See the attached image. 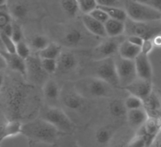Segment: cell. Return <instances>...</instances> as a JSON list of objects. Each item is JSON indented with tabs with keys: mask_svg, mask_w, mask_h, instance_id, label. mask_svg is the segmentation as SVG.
<instances>
[{
	"mask_svg": "<svg viewBox=\"0 0 161 147\" xmlns=\"http://www.w3.org/2000/svg\"><path fill=\"white\" fill-rule=\"evenodd\" d=\"M55 42L70 49L93 48L103 39L89 32L81 22L63 25L55 29L53 34Z\"/></svg>",
	"mask_w": 161,
	"mask_h": 147,
	"instance_id": "cell-1",
	"label": "cell"
},
{
	"mask_svg": "<svg viewBox=\"0 0 161 147\" xmlns=\"http://www.w3.org/2000/svg\"><path fill=\"white\" fill-rule=\"evenodd\" d=\"M113 86L96 76H87L77 80L74 88L86 99L109 97L113 92Z\"/></svg>",
	"mask_w": 161,
	"mask_h": 147,
	"instance_id": "cell-2",
	"label": "cell"
},
{
	"mask_svg": "<svg viewBox=\"0 0 161 147\" xmlns=\"http://www.w3.org/2000/svg\"><path fill=\"white\" fill-rule=\"evenodd\" d=\"M22 133L32 140L51 144L55 142L61 132L42 118L22 126Z\"/></svg>",
	"mask_w": 161,
	"mask_h": 147,
	"instance_id": "cell-3",
	"label": "cell"
},
{
	"mask_svg": "<svg viewBox=\"0 0 161 147\" xmlns=\"http://www.w3.org/2000/svg\"><path fill=\"white\" fill-rule=\"evenodd\" d=\"M125 10L128 18L136 22H151L161 19L159 11L138 0H125Z\"/></svg>",
	"mask_w": 161,
	"mask_h": 147,
	"instance_id": "cell-4",
	"label": "cell"
},
{
	"mask_svg": "<svg viewBox=\"0 0 161 147\" xmlns=\"http://www.w3.org/2000/svg\"><path fill=\"white\" fill-rule=\"evenodd\" d=\"M161 34V19L151 22H136L127 18L125 21V36L136 35L144 40L153 39Z\"/></svg>",
	"mask_w": 161,
	"mask_h": 147,
	"instance_id": "cell-5",
	"label": "cell"
},
{
	"mask_svg": "<svg viewBox=\"0 0 161 147\" xmlns=\"http://www.w3.org/2000/svg\"><path fill=\"white\" fill-rule=\"evenodd\" d=\"M42 118L52 124L61 133H71L74 130V124L62 109L50 107L43 112Z\"/></svg>",
	"mask_w": 161,
	"mask_h": 147,
	"instance_id": "cell-6",
	"label": "cell"
},
{
	"mask_svg": "<svg viewBox=\"0 0 161 147\" xmlns=\"http://www.w3.org/2000/svg\"><path fill=\"white\" fill-rule=\"evenodd\" d=\"M125 35L120 37H106L103 38L96 46L93 47V57L94 60H103L108 57H114L118 54L119 46L120 43L125 39Z\"/></svg>",
	"mask_w": 161,
	"mask_h": 147,
	"instance_id": "cell-7",
	"label": "cell"
},
{
	"mask_svg": "<svg viewBox=\"0 0 161 147\" xmlns=\"http://www.w3.org/2000/svg\"><path fill=\"white\" fill-rule=\"evenodd\" d=\"M94 76L113 87L119 85L118 77H117V69L115 64L114 57L103 59V60H95Z\"/></svg>",
	"mask_w": 161,
	"mask_h": 147,
	"instance_id": "cell-8",
	"label": "cell"
},
{
	"mask_svg": "<svg viewBox=\"0 0 161 147\" xmlns=\"http://www.w3.org/2000/svg\"><path fill=\"white\" fill-rule=\"evenodd\" d=\"M114 59L119 86L125 87L133 82L138 77L136 70L135 62L133 60L122 58L119 55L117 56H115Z\"/></svg>",
	"mask_w": 161,
	"mask_h": 147,
	"instance_id": "cell-9",
	"label": "cell"
},
{
	"mask_svg": "<svg viewBox=\"0 0 161 147\" xmlns=\"http://www.w3.org/2000/svg\"><path fill=\"white\" fill-rule=\"evenodd\" d=\"M26 78L34 84H43L48 80V74L45 72L39 56H30L26 60Z\"/></svg>",
	"mask_w": 161,
	"mask_h": 147,
	"instance_id": "cell-10",
	"label": "cell"
},
{
	"mask_svg": "<svg viewBox=\"0 0 161 147\" xmlns=\"http://www.w3.org/2000/svg\"><path fill=\"white\" fill-rule=\"evenodd\" d=\"M142 134L147 140V146L151 145L161 133V117L149 116L141 127Z\"/></svg>",
	"mask_w": 161,
	"mask_h": 147,
	"instance_id": "cell-11",
	"label": "cell"
},
{
	"mask_svg": "<svg viewBox=\"0 0 161 147\" xmlns=\"http://www.w3.org/2000/svg\"><path fill=\"white\" fill-rule=\"evenodd\" d=\"M124 88L130 95L136 96L142 100L145 99L153 91L152 81L143 80L139 77Z\"/></svg>",
	"mask_w": 161,
	"mask_h": 147,
	"instance_id": "cell-12",
	"label": "cell"
},
{
	"mask_svg": "<svg viewBox=\"0 0 161 147\" xmlns=\"http://www.w3.org/2000/svg\"><path fill=\"white\" fill-rule=\"evenodd\" d=\"M58 69L57 72L62 74L72 72L78 66V60L76 55L69 50H63L57 58Z\"/></svg>",
	"mask_w": 161,
	"mask_h": 147,
	"instance_id": "cell-13",
	"label": "cell"
},
{
	"mask_svg": "<svg viewBox=\"0 0 161 147\" xmlns=\"http://www.w3.org/2000/svg\"><path fill=\"white\" fill-rule=\"evenodd\" d=\"M137 76L139 78L152 81L153 80V67L149 60L148 55L141 52L134 60Z\"/></svg>",
	"mask_w": 161,
	"mask_h": 147,
	"instance_id": "cell-14",
	"label": "cell"
},
{
	"mask_svg": "<svg viewBox=\"0 0 161 147\" xmlns=\"http://www.w3.org/2000/svg\"><path fill=\"white\" fill-rule=\"evenodd\" d=\"M80 21L86 29L93 35L100 38H105L107 37L104 23L97 21L89 14H83Z\"/></svg>",
	"mask_w": 161,
	"mask_h": 147,
	"instance_id": "cell-15",
	"label": "cell"
},
{
	"mask_svg": "<svg viewBox=\"0 0 161 147\" xmlns=\"http://www.w3.org/2000/svg\"><path fill=\"white\" fill-rule=\"evenodd\" d=\"M0 53L3 55L5 58L6 62L8 68L12 69L13 71L19 72L22 76H26V60L22 58L21 56L16 53H8L7 51L0 52Z\"/></svg>",
	"mask_w": 161,
	"mask_h": 147,
	"instance_id": "cell-16",
	"label": "cell"
},
{
	"mask_svg": "<svg viewBox=\"0 0 161 147\" xmlns=\"http://www.w3.org/2000/svg\"><path fill=\"white\" fill-rule=\"evenodd\" d=\"M62 102L64 106L70 110H80L85 104V98L79 95L75 89L72 92L67 91L61 94Z\"/></svg>",
	"mask_w": 161,
	"mask_h": 147,
	"instance_id": "cell-17",
	"label": "cell"
},
{
	"mask_svg": "<svg viewBox=\"0 0 161 147\" xmlns=\"http://www.w3.org/2000/svg\"><path fill=\"white\" fill-rule=\"evenodd\" d=\"M143 106L149 116H160L161 97L154 91L143 100Z\"/></svg>",
	"mask_w": 161,
	"mask_h": 147,
	"instance_id": "cell-18",
	"label": "cell"
},
{
	"mask_svg": "<svg viewBox=\"0 0 161 147\" xmlns=\"http://www.w3.org/2000/svg\"><path fill=\"white\" fill-rule=\"evenodd\" d=\"M141 53V48L129 42L126 38L120 43L118 50V55L122 58L128 60H135L140 53Z\"/></svg>",
	"mask_w": 161,
	"mask_h": 147,
	"instance_id": "cell-19",
	"label": "cell"
},
{
	"mask_svg": "<svg viewBox=\"0 0 161 147\" xmlns=\"http://www.w3.org/2000/svg\"><path fill=\"white\" fill-rule=\"evenodd\" d=\"M107 37H120L125 35V22L117 19L108 18L104 23Z\"/></svg>",
	"mask_w": 161,
	"mask_h": 147,
	"instance_id": "cell-20",
	"label": "cell"
},
{
	"mask_svg": "<svg viewBox=\"0 0 161 147\" xmlns=\"http://www.w3.org/2000/svg\"><path fill=\"white\" fill-rule=\"evenodd\" d=\"M127 117L129 123L132 127L141 128L148 118V114L144 108H141L138 109L129 110L127 112Z\"/></svg>",
	"mask_w": 161,
	"mask_h": 147,
	"instance_id": "cell-21",
	"label": "cell"
},
{
	"mask_svg": "<svg viewBox=\"0 0 161 147\" xmlns=\"http://www.w3.org/2000/svg\"><path fill=\"white\" fill-rule=\"evenodd\" d=\"M45 98L50 102H57L61 96V91L58 84L54 81L47 80L42 86Z\"/></svg>",
	"mask_w": 161,
	"mask_h": 147,
	"instance_id": "cell-22",
	"label": "cell"
},
{
	"mask_svg": "<svg viewBox=\"0 0 161 147\" xmlns=\"http://www.w3.org/2000/svg\"><path fill=\"white\" fill-rule=\"evenodd\" d=\"M63 47L58 43L51 42L45 49L38 52V56L41 59H56L58 57L60 53H62Z\"/></svg>",
	"mask_w": 161,
	"mask_h": 147,
	"instance_id": "cell-23",
	"label": "cell"
},
{
	"mask_svg": "<svg viewBox=\"0 0 161 147\" xmlns=\"http://www.w3.org/2000/svg\"><path fill=\"white\" fill-rule=\"evenodd\" d=\"M50 43V41L48 37L42 34H35L30 40L29 45L31 49L40 52L46 48Z\"/></svg>",
	"mask_w": 161,
	"mask_h": 147,
	"instance_id": "cell-24",
	"label": "cell"
},
{
	"mask_svg": "<svg viewBox=\"0 0 161 147\" xmlns=\"http://www.w3.org/2000/svg\"><path fill=\"white\" fill-rule=\"evenodd\" d=\"M99 7V6H98ZM105 10L107 14L108 15L109 18L117 19V20H120L125 22L128 18L127 13L125 11V9L120 8V7H100Z\"/></svg>",
	"mask_w": 161,
	"mask_h": 147,
	"instance_id": "cell-25",
	"label": "cell"
},
{
	"mask_svg": "<svg viewBox=\"0 0 161 147\" xmlns=\"http://www.w3.org/2000/svg\"><path fill=\"white\" fill-rule=\"evenodd\" d=\"M109 111L114 117H121L127 115L128 110L124 102L119 99H114L109 104Z\"/></svg>",
	"mask_w": 161,
	"mask_h": 147,
	"instance_id": "cell-26",
	"label": "cell"
},
{
	"mask_svg": "<svg viewBox=\"0 0 161 147\" xmlns=\"http://www.w3.org/2000/svg\"><path fill=\"white\" fill-rule=\"evenodd\" d=\"M61 5L67 15L75 17L79 10L77 0H61Z\"/></svg>",
	"mask_w": 161,
	"mask_h": 147,
	"instance_id": "cell-27",
	"label": "cell"
},
{
	"mask_svg": "<svg viewBox=\"0 0 161 147\" xmlns=\"http://www.w3.org/2000/svg\"><path fill=\"white\" fill-rule=\"evenodd\" d=\"M22 125L18 121H11L6 124L5 130H4L3 138L13 137L19 134L22 133Z\"/></svg>",
	"mask_w": 161,
	"mask_h": 147,
	"instance_id": "cell-28",
	"label": "cell"
},
{
	"mask_svg": "<svg viewBox=\"0 0 161 147\" xmlns=\"http://www.w3.org/2000/svg\"><path fill=\"white\" fill-rule=\"evenodd\" d=\"M77 3L79 10L83 14H89L98 6L97 0H77Z\"/></svg>",
	"mask_w": 161,
	"mask_h": 147,
	"instance_id": "cell-29",
	"label": "cell"
},
{
	"mask_svg": "<svg viewBox=\"0 0 161 147\" xmlns=\"http://www.w3.org/2000/svg\"><path fill=\"white\" fill-rule=\"evenodd\" d=\"M125 107L127 108V110H133V109H138V108H144L143 106V100L140 98L136 97L135 96L130 95L128 96L125 100L124 101Z\"/></svg>",
	"mask_w": 161,
	"mask_h": 147,
	"instance_id": "cell-30",
	"label": "cell"
},
{
	"mask_svg": "<svg viewBox=\"0 0 161 147\" xmlns=\"http://www.w3.org/2000/svg\"><path fill=\"white\" fill-rule=\"evenodd\" d=\"M31 47L27 43L25 42L24 41H21L19 42L16 43V50L15 53L21 56L22 58L26 59L31 56Z\"/></svg>",
	"mask_w": 161,
	"mask_h": 147,
	"instance_id": "cell-31",
	"label": "cell"
},
{
	"mask_svg": "<svg viewBox=\"0 0 161 147\" xmlns=\"http://www.w3.org/2000/svg\"><path fill=\"white\" fill-rule=\"evenodd\" d=\"M43 69L48 75L57 72L58 63L56 59H41Z\"/></svg>",
	"mask_w": 161,
	"mask_h": 147,
	"instance_id": "cell-32",
	"label": "cell"
},
{
	"mask_svg": "<svg viewBox=\"0 0 161 147\" xmlns=\"http://www.w3.org/2000/svg\"><path fill=\"white\" fill-rule=\"evenodd\" d=\"M112 131L108 128L102 127L99 129L96 134V139L99 143L105 144L111 139Z\"/></svg>",
	"mask_w": 161,
	"mask_h": 147,
	"instance_id": "cell-33",
	"label": "cell"
},
{
	"mask_svg": "<svg viewBox=\"0 0 161 147\" xmlns=\"http://www.w3.org/2000/svg\"><path fill=\"white\" fill-rule=\"evenodd\" d=\"M11 22H12V17L9 12L7 7H1L0 8V30Z\"/></svg>",
	"mask_w": 161,
	"mask_h": 147,
	"instance_id": "cell-34",
	"label": "cell"
},
{
	"mask_svg": "<svg viewBox=\"0 0 161 147\" xmlns=\"http://www.w3.org/2000/svg\"><path fill=\"white\" fill-rule=\"evenodd\" d=\"M1 32V31H0ZM1 35H2L3 42L4 47H5L6 51L8 53H15L16 50V43L14 42V40L10 36L5 34L1 32Z\"/></svg>",
	"mask_w": 161,
	"mask_h": 147,
	"instance_id": "cell-35",
	"label": "cell"
},
{
	"mask_svg": "<svg viewBox=\"0 0 161 147\" xmlns=\"http://www.w3.org/2000/svg\"><path fill=\"white\" fill-rule=\"evenodd\" d=\"M89 14L92 16L93 18H94L97 21H99V22H102V23H105L109 18V17H108V15L107 14V13L105 12V10H103L102 8H101L100 7H98V6L97 8L92 10Z\"/></svg>",
	"mask_w": 161,
	"mask_h": 147,
	"instance_id": "cell-36",
	"label": "cell"
},
{
	"mask_svg": "<svg viewBox=\"0 0 161 147\" xmlns=\"http://www.w3.org/2000/svg\"><path fill=\"white\" fill-rule=\"evenodd\" d=\"M147 140L142 134H138L131 139L127 147H147Z\"/></svg>",
	"mask_w": 161,
	"mask_h": 147,
	"instance_id": "cell-37",
	"label": "cell"
},
{
	"mask_svg": "<svg viewBox=\"0 0 161 147\" xmlns=\"http://www.w3.org/2000/svg\"><path fill=\"white\" fill-rule=\"evenodd\" d=\"M99 7H115L125 9V0H97Z\"/></svg>",
	"mask_w": 161,
	"mask_h": 147,
	"instance_id": "cell-38",
	"label": "cell"
},
{
	"mask_svg": "<svg viewBox=\"0 0 161 147\" xmlns=\"http://www.w3.org/2000/svg\"><path fill=\"white\" fill-rule=\"evenodd\" d=\"M11 38L14 40V42L17 43L21 41H23L24 34H23V31H22V27L18 22H13V31Z\"/></svg>",
	"mask_w": 161,
	"mask_h": 147,
	"instance_id": "cell-39",
	"label": "cell"
},
{
	"mask_svg": "<svg viewBox=\"0 0 161 147\" xmlns=\"http://www.w3.org/2000/svg\"><path fill=\"white\" fill-rule=\"evenodd\" d=\"M153 46H154V44H153V39L144 40L142 46H141V52L148 55L149 53L153 50Z\"/></svg>",
	"mask_w": 161,
	"mask_h": 147,
	"instance_id": "cell-40",
	"label": "cell"
},
{
	"mask_svg": "<svg viewBox=\"0 0 161 147\" xmlns=\"http://www.w3.org/2000/svg\"><path fill=\"white\" fill-rule=\"evenodd\" d=\"M126 39L131 42L132 44L137 45V46H140L141 48L143 43H144V39H143L142 38L139 36H136V35H131V36L126 37Z\"/></svg>",
	"mask_w": 161,
	"mask_h": 147,
	"instance_id": "cell-41",
	"label": "cell"
},
{
	"mask_svg": "<svg viewBox=\"0 0 161 147\" xmlns=\"http://www.w3.org/2000/svg\"><path fill=\"white\" fill-rule=\"evenodd\" d=\"M138 1L151 6L161 13V0H138Z\"/></svg>",
	"mask_w": 161,
	"mask_h": 147,
	"instance_id": "cell-42",
	"label": "cell"
},
{
	"mask_svg": "<svg viewBox=\"0 0 161 147\" xmlns=\"http://www.w3.org/2000/svg\"><path fill=\"white\" fill-rule=\"evenodd\" d=\"M1 32L5 34L8 35V36L11 37V34H12V31H13V22L11 23H9L8 25L5 26L3 29H1Z\"/></svg>",
	"mask_w": 161,
	"mask_h": 147,
	"instance_id": "cell-43",
	"label": "cell"
},
{
	"mask_svg": "<svg viewBox=\"0 0 161 147\" xmlns=\"http://www.w3.org/2000/svg\"><path fill=\"white\" fill-rule=\"evenodd\" d=\"M7 68V62H6L5 58H4L3 55L0 53V71H3Z\"/></svg>",
	"mask_w": 161,
	"mask_h": 147,
	"instance_id": "cell-44",
	"label": "cell"
},
{
	"mask_svg": "<svg viewBox=\"0 0 161 147\" xmlns=\"http://www.w3.org/2000/svg\"><path fill=\"white\" fill-rule=\"evenodd\" d=\"M6 51L5 47H4L3 42V38L2 35H1V32H0V52H4Z\"/></svg>",
	"mask_w": 161,
	"mask_h": 147,
	"instance_id": "cell-45",
	"label": "cell"
},
{
	"mask_svg": "<svg viewBox=\"0 0 161 147\" xmlns=\"http://www.w3.org/2000/svg\"><path fill=\"white\" fill-rule=\"evenodd\" d=\"M156 147H161V133L158 135V137L156 138Z\"/></svg>",
	"mask_w": 161,
	"mask_h": 147,
	"instance_id": "cell-46",
	"label": "cell"
},
{
	"mask_svg": "<svg viewBox=\"0 0 161 147\" xmlns=\"http://www.w3.org/2000/svg\"><path fill=\"white\" fill-rule=\"evenodd\" d=\"M4 81V76L3 71H0V89L2 88L3 84Z\"/></svg>",
	"mask_w": 161,
	"mask_h": 147,
	"instance_id": "cell-47",
	"label": "cell"
},
{
	"mask_svg": "<svg viewBox=\"0 0 161 147\" xmlns=\"http://www.w3.org/2000/svg\"><path fill=\"white\" fill-rule=\"evenodd\" d=\"M7 2H8V0H0V8L7 7Z\"/></svg>",
	"mask_w": 161,
	"mask_h": 147,
	"instance_id": "cell-48",
	"label": "cell"
},
{
	"mask_svg": "<svg viewBox=\"0 0 161 147\" xmlns=\"http://www.w3.org/2000/svg\"><path fill=\"white\" fill-rule=\"evenodd\" d=\"M75 147H79V146H75Z\"/></svg>",
	"mask_w": 161,
	"mask_h": 147,
	"instance_id": "cell-49",
	"label": "cell"
}]
</instances>
